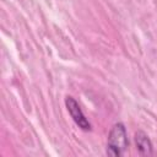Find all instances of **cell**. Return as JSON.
Listing matches in <instances>:
<instances>
[{
    "label": "cell",
    "mask_w": 157,
    "mask_h": 157,
    "mask_svg": "<svg viewBox=\"0 0 157 157\" xmlns=\"http://www.w3.org/2000/svg\"><path fill=\"white\" fill-rule=\"evenodd\" d=\"M128 146H129V140H128V132L125 125L123 123L114 124L108 135L105 153L112 157H120L125 153Z\"/></svg>",
    "instance_id": "1"
},
{
    "label": "cell",
    "mask_w": 157,
    "mask_h": 157,
    "mask_svg": "<svg viewBox=\"0 0 157 157\" xmlns=\"http://www.w3.org/2000/svg\"><path fill=\"white\" fill-rule=\"evenodd\" d=\"M65 105H66V109H67L69 114L71 115L72 120L75 121V124L80 129H82L83 131H90L91 130V123L85 117V114H83L82 109L80 108L78 103L76 102V99L71 96H67L65 98Z\"/></svg>",
    "instance_id": "2"
},
{
    "label": "cell",
    "mask_w": 157,
    "mask_h": 157,
    "mask_svg": "<svg viewBox=\"0 0 157 157\" xmlns=\"http://www.w3.org/2000/svg\"><path fill=\"white\" fill-rule=\"evenodd\" d=\"M135 145H136V148H137V151L141 156L153 155L152 142H151L150 137L147 136V134H145L144 131L139 130V131L135 132Z\"/></svg>",
    "instance_id": "3"
}]
</instances>
